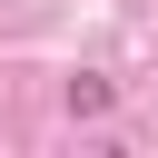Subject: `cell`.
<instances>
[{
	"label": "cell",
	"mask_w": 158,
	"mask_h": 158,
	"mask_svg": "<svg viewBox=\"0 0 158 158\" xmlns=\"http://www.w3.org/2000/svg\"><path fill=\"white\" fill-rule=\"evenodd\" d=\"M109 109V79H69V118H99Z\"/></svg>",
	"instance_id": "1"
}]
</instances>
